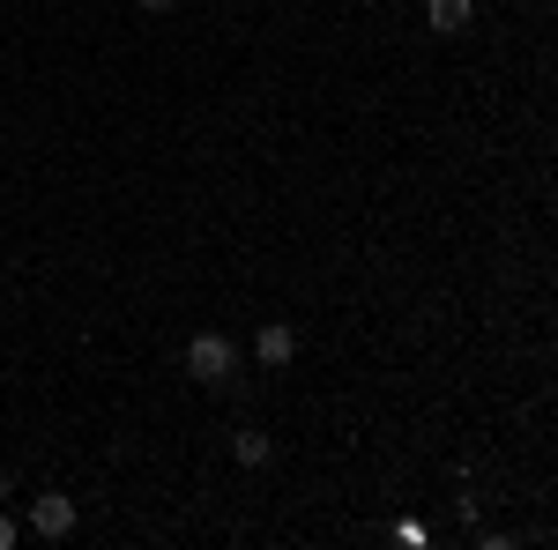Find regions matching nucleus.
<instances>
[{"mask_svg":"<svg viewBox=\"0 0 558 550\" xmlns=\"http://www.w3.org/2000/svg\"><path fill=\"white\" fill-rule=\"evenodd\" d=\"M15 536H23V528H15V521L0 513V550H15Z\"/></svg>","mask_w":558,"mask_h":550,"instance_id":"nucleus-6","label":"nucleus"},{"mask_svg":"<svg viewBox=\"0 0 558 550\" xmlns=\"http://www.w3.org/2000/svg\"><path fill=\"white\" fill-rule=\"evenodd\" d=\"M425 23L439 30V38H462L476 23V0H425Z\"/></svg>","mask_w":558,"mask_h":550,"instance_id":"nucleus-4","label":"nucleus"},{"mask_svg":"<svg viewBox=\"0 0 558 550\" xmlns=\"http://www.w3.org/2000/svg\"><path fill=\"white\" fill-rule=\"evenodd\" d=\"M231 454H239L246 468H260L268 454H276V439H268V431H239V439H231Z\"/></svg>","mask_w":558,"mask_h":550,"instance_id":"nucleus-5","label":"nucleus"},{"mask_svg":"<svg viewBox=\"0 0 558 550\" xmlns=\"http://www.w3.org/2000/svg\"><path fill=\"white\" fill-rule=\"evenodd\" d=\"M142 8H149V15H172V8H179V0H142Z\"/></svg>","mask_w":558,"mask_h":550,"instance_id":"nucleus-7","label":"nucleus"},{"mask_svg":"<svg viewBox=\"0 0 558 550\" xmlns=\"http://www.w3.org/2000/svg\"><path fill=\"white\" fill-rule=\"evenodd\" d=\"M186 372H194L202 387H223L231 372H239V342L216 335V328H209V335H194V342H186Z\"/></svg>","mask_w":558,"mask_h":550,"instance_id":"nucleus-1","label":"nucleus"},{"mask_svg":"<svg viewBox=\"0 0 558 550\" xmlns=\"http://www.w3.org/2000/svg\"><path fill=\"white\" fill-rule=\"evenodd\" d=\"M31 536H38V543H68V536H75V499L38 491V499H31Z\"/></svg>","mask_w":558,"mask_h":550,"instance_id":"nucleus-2","label":"nucleus"},{"mask_svg":"<svg viewBox=\"0 0 558 550\" xmlns=\"http://www.w3.org/2000/svg\"><path fill=\"white\" fill-rule=\"evenodd\" d=\"M254 357L268 365V372H283V365L299 357V328H283V320H268V328L254 335Z\"/></svg>","mask_w":558,"mask_h":550,"instance_id":"nucleus-3","label":"nucleus"}]
</instances>
